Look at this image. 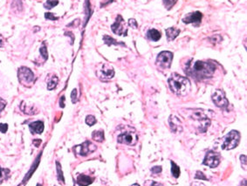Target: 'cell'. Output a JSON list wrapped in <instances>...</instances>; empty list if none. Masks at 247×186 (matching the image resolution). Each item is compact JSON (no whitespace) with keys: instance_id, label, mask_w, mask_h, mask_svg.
Returning a JSON list of instances; mask_svg holds the SVG:
<instances>
[{"instance_id":"e0dca14e","label":"cell","mask_w":247,"mask_h":186,"mask_svg":"<svg viewBox=\"0 0 247 186\" xmlns=\"http://www.w3.org/2000/svg\"><path fill=\"white\" fill-rule=\"evenodd\" d=\"M180 30L179 29H176L175 27H170L165 30L166 32V36H167V39L169 41H173L176 37L180 34Z\"/></svg>"},{"instance_id":"ee69618b","label":"cell","mask_w":247,"mask_h":186,"mask_svg":"<svg viewBox=\"0 0 247 186\" xmlns=\"http://www.w3.org/2000/svg\"><path fill=\"white\" fill-rule=\"evenodd\" d=\"M74 186H80V185H79L78 184H76V183H75V184H74Z\"/></svg>"},{"instance_id":"8d00e7d4","label":"cell","mask_w":247,"mask_h":186,"mask_svg":"<svg viewBox=\"0 0 247 186\" xmlns=\"http://www.w3.org/2000/svg\"><path fill=\"white\" fill-rule=\"evenodd\" d=\"M6 104H7L6 101H5L4 99L0 98V112L4 110V109L5 108V106H6Z\"/></svg>"},{"instance_id":"3957f363","label":"cell","mask_w":247,"mask_h":186,"mask_svg":"<svg viewBox=\"0 0 247 186\" xmlns=\"http://www.w3.org/2000/svg\"><path fill=\"white\" fill-rule=\"evenodd\" d=\"M240 142V134L237 130H232L224 137V143L222 144V149L230 150L235 149Z\"/></svg>"},{"instance_id":"277c9868","label":"cell","mask_w":247,"mask_h":186,"mask_svg":"<svg viewBox=\"0 0 247 186\" xmlns=\"http://www.w3.org/2000/svg\"><path fill=\"white\" fill-rule=\"evenodd\" d=\"M18 77H19V82L26 87H30L31 84L34 82V79H35L33 72L30 68L26 67H21L19 69Z\"/></svg>"},{"instance_id":"4fadbf2b","label":"cell","mask_w":247,"mask_h":186,"mask_svg":"<svg viewBox=\"0 0 247 186\" xmlns=\"http://www.w3.org/2000/svg\"><path fill=\"white\" fill-rule=\"evenodd\" d=\"M98 76L100 79H101L103 81L112 79L114 76V71H113V67L108 64L102 65L101 68L100 69V72H98Z\"/></svg>"},{"instance_id":"ab89813d","label":"cell","mask_w":247,"mask_h":186,"mask_svg":"<svg viewBox=\"0 0 247 186\" xmlns=\"http://www.w3.org/2000/svg\"><path fill=\"white\" fill-rule=\"evenodd\" d=\"M64 101H65V96H62L60 98V105L61 108H64L65 107V103H64Z\"/></svg>"},{"instance_id":"d6986e66","label":"cell","mask_w":247,"mask_h":186,"mask_svg":"<svg viewBox=\"0 0 247 186\" xmlns=\"http://www.w3.org/2000/svg\"><path fill=\"white\" fill-rule=\"evenodd\" d=\"M92 138L98 143H102L104 141V132L103 130H95L92 133Z\"/></svg>"},{"instance_id":"8992f818","label":"cell","mask_w":247,"mask_h":186,"mask_svg":"<svg viewBox=\"0 0 247 186\" xmlns=\"http://www.w3.org/2000/svg\"><path fill=\"white\" fill-rule=\"evenodd\" d=\"M173 60V53L169 51H163L160 52L156 58V65L161 68H170Z\"/></svg>"},{"instance_id":"2e32d148","label":"cell","mask_w":247,"mask_h":186,"mask_svg":"<svg viewBox=\"0 0 247 186\" xmlns=\"http://www.w3.org/2000/svg\"><path fill=\"white\" fill-rule=\"evenodd\" d=\"M93 182V178L81 174V175H79V176H78L76 184H78L80 186H88L90 185Z\"/></svg>"},{"instance_id":"74e56055","label":"cell","mask_w":247,"mask_h":186,"mask_svg":"<svg viewBox=\"0 0 247 186\" xmlns=\"http://www.w3.org/2000/svg\"><path fill=\"white\" fill-rule=\"evenodd\" d=\"M5 39H4V37L2 36L1 34H0V47H4V45H5Z\"/></svg>"},{"instance_id":"5bb4252c","label":"cell","mask_w":247,"mask_h":186,"mask_svg":"<svg viewBox=\"0 0 247 186\" xmlns=\"http://www.w3.org/2000/svg\"><path fill=\"white\" fill-rule=\"evenodd\" d=\"M169 125H170V128L172 130V132L176 133V134L181 133L183 130L182 122L179 120L178 117H176L175 115H170V118H169Z\"/></svg>"},{"instance_id":"7a4b0ae2","label":"cell","mask_w":247,"mask_h":186,"mask_svg":"<svg viewBox=\"0 0 247 186\" xmlns=\"http://www.w3.org/2000/svg\"><path fill=\"white\" fill-rule=\"evenodd\" d=\"M170 90L175 94L184 96L191 91V82L186 77H183L178 73H172L168 80Z\"/></svg>"},{"instance_id":"f546056e","label":"cell","mask_w":247,"mask_h":186,"mask_svg":"<svg viewBox=\"0 0 247 186\" xmlns=\"http://www.w3.org/2000/svg\"><path fill=\"white\" fill-rule=\"evenodd\" d=\"M71 100H72V103H76L77 101V89L74 88L71 93Z\"/></svg>"},{"instance_id":"b9f144b4","label":"cell","mask_w":247,"mask_h":186,"mask_svg":"<svg viewBox=\"0 0 247 186\" xmlns=\"http://www.w3.org/2000/svg\"><path fill=\"white\" fill-rule=\"evenodd\" d=\"M192 186H204L202 183H193Z\"/></svg>"},{"instance_id":"d6a6232c","label":"cell","mask_w":247,"mask_h":186,"mask_svg":"<svg viewBox=\"0 0 247 186\" xmlns=\"http://www.w3.org/2000/svg\"><path fill=\"white\" fill-rule=\"evenodd\" d=\"M8 130V124L6 123H0V132L5 134Z\"/></svg>"},{"instance_id":"8fae6325","label":"cell","mask_w":247,"mask_h":186,"mask_svg":"<svg viewBox=\"0 0 247 186\" xmlns=\"http://www.w3.org/2000/svg\"><path fill=\"white\" fill-rule=\"evenodd\" d=\"M119 143H122V144L129 145V146H134L138 141V137L136 134L134 133H130V132H125L121 134L117 138Z\"/></svg>"},{"instance_id":"e575fe53","label":"cell","mask_w":247,"mask_h":186,"mask_svg":"<svg viewBox=\"0 0 247 186\" xmlns=\"http://www.w3.org/2000/svg\"><path fill=\"white\" fill-rule=\"evenodd\" d=\"M211 40L214 43H218L222 40V37L219 36V35H215V36L211 37Z\"/></svg>"},{"instance_id":"60d3db41","label":"cell","mask_w":247,"mask_h":186,"mask_svg":"<svg viewBox=\"0 0 247 186\" xmlns=\"http://www.w3.org/2000/svg\"><path fill=\"white\" fill-rule=\"evenodd\" d=\"M33 143H34V145H35L36 147H39V144L41 143V140H39V139L34 140V141H33Z\"/></svg>"},{"instance_id":"6da1fadb","label":"cell","mask_w":247,"mask_h":186,"mask_svg":"<svg viewBox=\"0 0 247 186\" xmlns=\"http://www.w3.org/2000/svg\"><path fill=\"white\" fill-rule=\"evenodd\" d=\"M216 70V66L211 62L197 60L187 68V72L197 80H204L211 78Z\"/></svg>"},{"instance_id":"ffe728a7","label":"cell","mask_w":247,"mask_h":186,"mask_svg":"<svg viewBox=\"0 0 247 186\" xmlns=\"http://www.w3.org/2000/svg\"><path fill=\"white\" fill-rule=\"evenodd\" d=\"M103 40L105 42V44H107L108 46H112V45H115V46H118V45H122L125 46L123 43H121V42L116 41L114 39H113L112 37L108 36V35H105L103 37Z\"/></svg>"},{"instance_id":"1f68e13d","label":"cell","mask_w":247,"mask_h":186,"mask_svg":"<svg viewBox=\"0 0 247 186\" xmlns=\"http://www.w3.org/2000/svg\"><path fill=\"white\" fill-rule=\"evenodd\" d=\"M145 186H163V184H161L160 183L154 181H146L145 182Z\"/></svg>"},{"instance_id":"7402d4cb","label":"cell","mask_w":247,"mask_h":186,"mask_svg":"<svg viewBox=\"0 0 247 186\" xmlns=\"http://www.w3.org/2000/svg\"><path fill=\"white\" fill-rule=\"evenodd\" d=\"M56 169H57V176H58V180L62 183V184H65V179H64V176H63V172H62L61 165L59 162H56Z\"/></svg>"},{"instance_id":"d4e9b609","label":"cell","mask_w":247,"mask_h":186,"mask_svg":"<svg viewBox=\"0 0 247 186\" xmlns=\"http://www.w3.org/2000/svg\"><path fill=\"white\" fill-rule=\"evenodd\" d=\"M176 1L177 0H163V3L167 10H170L175 5Z\"/></svg>"},{"instance_id":"4316f807","label":"cell","mask_w":247,"mask_h":186,"mask_svg":"<svg viewBox=\"0 0 247 186\" xmlns=\"http://www.w3.org/2000/svg\"><path fill=\"white\" fill-rule=\"evenodd\" d=\"M39 52H40L41 56L44 58V60H47V58H48V53H47V49L45 45H43V46L40 47V49H39Z\"/></svg>"},{"instance_id":"4dcf8cb0","label":"cell","mask_w":247,"mask_h":186,"mask_svg":"<svg viewBox=\"0 0 247 186\" xmlns=\"http://www.w3.org/2000/svg\"><path fill=\"white\" fill-rule=\"evenodd\" d=\"M129 26L134 29H137L138 27V25H137V22L134 19H129Z\"/></svg>"},{"instance_id":"7bdbcfd3","label":"cell","mask_w":247,"mask_h":186,"mask_svg":"<svg viewBox=\"0 0 247 186\" xmlns=\"http://www.w3.org/2000/svg\"><path fill=\"white\" fill-rule=\"evenodd\" d=\"M132 186H140L139 184H133V185Z\"/></svg>"},{"instance_id":"f1b7e54d","label":"cell","mask_w":247,"mask_h":186,"mask_svg":"<svg viewBox=\"0 0 247 186\" xmlns=\"http://www.w3.org/2000/svg\"><path fill=\"white\" fill-rule=\"evenodd\" d=\"M195 178L196 179H201V180H208V178L206 177L205 175L202 172V171H196V175H195Z\"/></svg>"},{"instance_id":"603a6c76","label":"cell","mask_w":247,"mask_h":186,"mask_svg":"<svg viewBox=\"0 0 247 186\" xmlns=\"http://www.w3.org/2000/svg\"><path fill=\"white\" fill-rule=\"evenodd\" d=\"M171 173L175 178L179 177L180 176V168L179 166L176 165L173 161H171Z\"/></svg>"},{"instance_id":"30bf717a","label":"cell","mask_w":247,"mask_h":186,"mask_svg":"<svg viewBox=\"0 0 247 186\" xmlns=\"http://www.w3.org/2000/svg\"><path fill=\"white\" fill-rule=\"evenodd\" d=\"M203 163L211 168H216L220 163V155L217 152L212 151V150L208 151Z\"/></svg>"},{"instance_id":"9c48e42d","label":"cell","mask_w":247,"mask_h":186,"mask_svg":"<svg viewBox=\"0 0 247 186\" xmlns=\"http://www.w3.org/2000/svg\"><path fill=\"white\" fill-rule=\"evenodd\" d=\"M96 149H97V147L95 145H93L89 141H86L85 143H83L82 144H80L76 147H74L75 152L78 155H81V156H87L89 154L93 153V151H95Z\"/></svg>"},{"instance_id":"484cf974","label":"cell","mask_w":247,"mask_h":186,"mask_svg":"<svg viewBox=\"0 0 247 186\" xmlns=\"http://www.w3.org/2000/svg\"><path fill=\"white\" fill-rule=\"evenodd\" d=\"M86 123L88 124V126H93L94 124L96 123V119L93 115L89 114L86 117Z\"/></svg>"},{"instance_id":"5b68a950","label":"cell","mask_w":247,"mask_h":186,"mask_svg":"<svg viewBox=\"0 0 247 186\" xmlns=\"http://www.w3.org/2000/svg\"><path fill=\"white\" fill-rule=\"evenodd\" d=\"M111 29L114 34L119 36H127L128 35V27L127 23L123 19L122 16L118 15L113 25L111 26Z\"/></svg>"},{"instance_id":"ba28073f","label":"cell","mask_w":247,"mask_h":186,"mask_svg":"<svg viewBox=\"0 0 247 186\" xmlns=\"http://www.w3.org/2000/svg\"><path fill=\"white\" fill-rule=\"evenodd\" d=\"M212 101L214 104L216 105V107L220 108L222 109H227L229 102H228V100L225 97V93L223 90H216L215 93L212 94Z\"/></svg>"},{"instance_id":"52a82bcc","label":"cell","mask_w":247,"mask_h":186,"mask_svg":"<svg viewBox=\"0 0 247 186\" xmlns=\"http://www.w3.org/2000/svg\"><path fill=\"white\" fill-rule=\"evenodd\" d=\"M193 119L197 120L200 122V126H199V129H200L202 132H205L207 128L210 126V123H211V120L209 119L207 116L204 114V110L202 109H198V110H196L193 114H192V116H191Z\"/></svg>"},{"instance_id":"9a60e30c","label":"cell","mask_w":247,"mask_h":186,"mask_svg":"<svg viewBox=\"0 0 247 186\" xmlns=\"http://www.w3.org/2000/svg\"><path fill=\"white\" fill-rule=\"evenodd\" d=\"M44 122L41 121H37L29 125V129L31 134H41L44 131Z\"/></svg>"},{"instance_id":"7c38bea8","label":"cell","mask_w":247,"mask_h":186,"mask_svg":"<svg viewBox=\"0 0 247 186\" xmlns=\"http://www.w3.org/2000/svg\"><path fill=\"white\" fill-rule=\"evenodd\" d=\"M203 19V14L200 11H194L191 13L186 14L183 18V22L184 24H195V25H199Z\"/></svg>"},{"instance_id":"d590c367","label":"cell","mask_w":247,"mask_h":186,"mask_svg":"<svg viewBox=\"0 0 247 186\" xmlns=\"http://www.w3.org/2000/svg\"><path fill=\"white\" fill-rule=\"evenodd\" d=\"M240 162L242 163V166L244 169H245V165H246V156L245 155H240Z\"/></svg>"},{"instance_id":"cb8c5ba5","label":"cell","mask_w":247,"mask_h":186,"mask_svg":"<svg viewBox=\"0 0 247 186\" xmlns=\"http://www.w3.org/2000/svg\"><path fill=\"white\" fill-rule=\"evenodd\" d=\"M59 4V0H47L44 4V7L47 10H51V8L55 7Z\"/></svg>"},{"instance_id":"f35d334b","label":"cell","mask_w":247,"mask_h":186,"mask_svg":"<svg viewBox=\"0 0 247 186\" xmlns=\"http://www.w3.org/2000/svg\"><path fill=\"white\" fill-rule=\"evenodd\" d=\"M8 170H5V169H2L1 166H0V179H2V177L4 176V173H5V171H7Z\"/></svg>"},{"instance_id":"836d02e7","label":"cell","mask_w":247,"mask_h":186,"mask_svg":"<svg viewBox=\"0 0 247 186\" xmlns=\"http://www.w3.org/2000/svg\"><path fill=\"white\" fill-rule=\"evenodd\" d=\"M162 167L161 166H154V167H153L152 169H151V172L153 173V174H159V173H161L162 172Z\"/></svg>"},{"instance_id":"83f0119b","label":"cell","mask_w":247,"mask_h":186,"mask_svg":"<svg viewBox=\"0 0 247 186\" xmlns=\"http://www.w3.org/2000/svg\"><path fill=\"white\" fill-rule=\"evenodd\" d=\"M45 18L49 20H58L59 19V17H56L53 13H51V12H46Z\"/></svg>"},{"instance_id":"ac0fdd59","label":"cell","mask_w":247,"mask_h":186,"mask_svg":"<svg viewBox=\"0 0 247 186\" xmlns=\"http://www.w3.org/2000/svg\"><path fill=\"white\" fill-rule=\"evenodd\" d=\"M161 33L156 29H149L147 32V38L152 41H158L161 39Z\"/></svg>"},{"instance_id":"44dd1931","label":"cell","mask_w":247,"mask_h":186,"mask_svg":"<svg viewBox=\"0 0 247 186\" xmlns=\"http://www.w3.org/2000/svg\"><path fill=\"white\" fill-rule=\"evenodd\" d=\"M58 81H59L58 77H57L56 75H53L52 77H51L50 81H49L48 83H47V89H48V90H52V89H54V88H56Z\"/></svg>"}]
</instances>
